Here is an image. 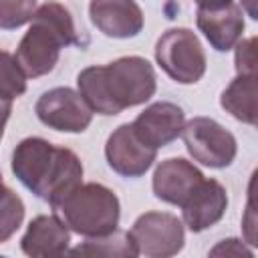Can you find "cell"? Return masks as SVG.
<instances>
[{
    "label": "cell",
    "instance_id": "25",
    "mask_svg": "<svg viewBox=\"0 0 258 258\" xmlns=\"http://www.w3.org/2000/svg\"><path fill=\"white\" fill-rule=\"evenodd\" d=\"M0 185H4V183H2V173H0Z\"/></svg>",
    "mask_w": 258,
    "mask_h": 258
},
{
    "label": "cell",
    "instance_id": "16",
    "mask_svg": "<svg viewBox=\"0 0 258 258\" xmlns=\"http://www.w3.org/2000/svg\"><path fill=\"white\" fill-rule=\"evenodd\" d=\"M220 107L234 119L256 125V77L236 75L220 95Z\"/></svg>",
    "mask_w": 258,
    "mask_h": 258
},
{
    "label": "cell",
    "instance_id": "20",
    "mask_svg": "<svg viewBox=\"0 0 258 258\" xmlns=\"http://www.w3.org/2000/svg\"><path fill=\"white\" fill-rule=\"evenodd\" d=\"M38 4L34 0H0V28L14 30L32 20Z\"/></svg>",
    "mask_w": 258,
    "mask_h": 258
},
{
    "label": "cell",
    "instance_id": "5",
    "mask_svg": "<svg viewBox=\"0 0 258 258\" xmlns=\"http://www.w3.org/2000/svg\"><path fill=\"white\" fill-rule=\"evenodd\" d=\"M155 60L161 71L179 85H194L206 75V52L198 34L189 28H167L155 42Z\"/></svg>",
    "mask_w": 258,
    "mask_h": 258
},
{
    "label": "cell",
    "instance_id": "7",
    "mask_svg": "<svg viewBox=\"0 0 258 258\" xmlns=\"http://www.w3.org/2000/svg\"><path fill=\"white\" fill-rule=\"evenodd\" d=\"M129 234L145 258H173L185 244L183 222L169 212L141 214Z\"/></svg>",
    "mask_w": 258,
    "mask_h": 258
},
{
    "label": "cell",
    "instance_id": "1",
    "mask_svg": "<svg viewBox=\"0 0 258 258\" xmlns=\"http://www.w3.org/2000/svg\"><path fill=\"white\" fill-rule=\"evenodd\" d=\"M77 89L93 113L119 115L147 103L157 89L151 62L143 56H119L107 64H91L77 75Z\"/></svg>",
    "mask_w": 258,
    "mask_h": 258
},
{
    "label": "cell",
    "instance_id": "6",
    "mask_svg": "<svg viewBox=\"0 0 258 258\" xmlns=\"http://www.w3.org/2000/svg\"><path fill=\"white\" fill-rule=\"evenodd\" d=\"M181 139L194 161L212 169L232 165L238 153L236 137L212 117H191L185 121Z\"/></svg>",
    "mask_w": 258,
    "mask_h": 258
},
{
    "label": "cell",
    "instance_id": "10",
    "mask_svg": "<svg viewBox=\"0 0 258 258\" xmlns=\"http://www.w3.org/2000/svg\"><path fill=\"white\" fill-rule=\"evenodd\" d=\"M105 159L109 167L123 177H141L157 159V151L147 147L133 131L131 123H123L107 137Z\"/></svg>",
    "mask_w": 258,
    "mask_h": 258
},
{
    "label": "cell",
    "instance_id": "9",
    "mask_svg": "<svg viewBox=\"0 0 258 258\" xmlns=\"http://www.w3.org/2000/svg\"><path fill=\"white\" fill-rule=\"evenodd\" d=\"M196 24L218 52L232 50L244 32V12L236 2H202L196 8Z\"/></svg>",
    "mask_w": 258,
    "mask_h": 258
},
{
    "label": "cell",
    "instance_id": "21",
    "mask_svg": "<svg viewBox=\"0 0 258 258\" xmlns=\"http://www.w3.org/2000/svg\"><path fill=\"white\" fill-rule=\"evenodd\" d=\"M208 258H256L252 248L246 246L244 240L240 238H224L220 242H216L210 252Z\"/></svg>",
    "mask_w": 258,
    "mask_h": 258
},
{
    "label": "cell",
    "instance_id": "11",
    "mask_svg": "<svg viewBox=\"0 0 258 258\" xmlns=\"http://www.w3.org/2000/svg\"><path fill=\"white\" fill-rule=\"evenodd\" d=\"M185 123L183 109L169 101H157L145 107L131 123L135 135L151 149H161L181 135Z\"/></svg>",
    "mask_w": 258,
    "mask_h": 258
},
{
    "label": "cell",
    "instance_id": "3",
    "mask_svg": "<svg viewBox=\"0 0 258 258\" xmlns=\"http://www.w3.org/2000/svg\"><path fill=\"white\" fill-rule=\"evenodd\" d=\"M89 40L81 38L67 6L44 2L38 4L28 30L16 46L14 58L26 79H38L54 71L64 46L85 48Z\"/></svg>",
    "mask_w": 258,
    "mask_h": 258
},
{
    "label": "cell",
    "instance_id": "2",
    "mask_svg": "<svg viewBox=\"0 0 258 258\" xmlns=\"http://www.w3.org/2000/svg\"><path fill=\"white\" fill-rule=\"evenodd\" d=\"M14 177L52 210L83 183V163L69 147H56L42 137L22 139L10 161Z\"/></svg>",
    "mask_w": 258,
    "mask_h": 258
},
{
    "label": "cell",
    "instance_id": "4",
    "mask_svg": "<svg viewBox=\"0 0 258 258\" xmlns=\"http://www.w3.org/2000/svg\"><path fill=\"white\" fill-rule=\"evenodd\" d=\"M54 212L71 232L85 238H99L117 230L121 204L113 189L91 181L73 189Z\"/></svg>",
    "mask_w": 258,
    "mask_h": 258
},
{
    "label": "cell",
    "instance_id": "19",
    "mask_svg": "<svg viewBox=\"0 0 258 258\" xmlns=\"http://www.w3.org/2000/svg\"><path fill=\"white\" fill-rule=\"evenodd\" d=\"M26 93V75L16 62L14 54L0 50V97L14 101Z\"/></svg>",
    "mask_w": 258,
    "mask_h": 258
},
{
    "label": "cell",
    "instance_id": "24",
    "mask_svg": "<svg viewBox=\"0 0 258 258\" xmlns=\"http://www.w3.org/2000/svg\"><path fill=\"white\" fill-rule=\"evenodd\" d=\"M58 258H85V256H83V252H81V248H79V246H73V248L69 246V248L58 256Z\"/></svg>",
    "mask_w": 258,
    "mask_h": 258
},
{
    "label": "cell",
    "instance_id": "13",
    "mask_svg": "<svg viewBox=\"0 0 258 258\" xmlns=\"http://www.w3.org/2000/svg\"><path fill=\"white\" fill-rule=\"evenodd\" d=\"M228 208V191L218 179H204L181 206V222L191 232H204L218 224Z\"/></svg>",
    "mask_w": 258,
    "mask_h": 258
},
{
    "label": "cell",
    "instance_id": "17",
    "mask_svg": "<svg viewBox=\"0 0 258 258\" xmlns=\"http://www.w3.org/2000/svg\"><path fill=\"white\" fill-rule=\"evenodd\" d=\"M85 258H139L135 240L125 230H115L107 236L87 238L77 244Z\"/></svg>",
    "mask_w": 258,
    "mask_h": 258
},
{
    "label": "cell",
    "instance_id": "12",
    "mask_svg": "<svg viewBox=\"0 0 258 258\" xmlns=\"http://www.w3.org/2000/svg\"><path fill=\"white\" fill-rule=\"evenodd\" d=\"M204 179V173L191 161L183 157H169L155 167L151 187L157 200L181 208Z\"/></svg>",
    "mask_w": 258,
    "mask_h": 258
},
{
    "label": "cell",
    "instance_id": "18",
    "mask_svg": "<svg viewBox=\"0 0 258 258\" xmlns=\"http://www.w3.org/2000/svg\"><path fill=\"white\" fill-rule=\"evenodd\" d=\"M24 212L26 208L22 198L14 189L0 185V244L8 242L16 234L24 222Z\"/></svg>",
    "mask_w": 258,
    "mask_h": 258
},
{
    "label": "cell",
    "instance_id": "22",
    "mask_svg": "<svg viewBox=\"0 0 258 258\" xmlns=\"http://www.w3.org/2000/svg\"><path fill=\"white\" fill-rule=\"evenodd\" d=\"M256 36L240 40L234 52L236 75H254L256 77Z\"/></svg>",
    "mask_w": 258,
    "mask_h": 258
},
{
    "label": "cell",
    "instance_id": "26",
    "mask_svg": "<svg viewBox=\"0 0 258 258\" xmlns=\"http://www.w3.org/2000/svg\"><path fill=\"white\" fill-rule=\"evenodd\" d=\"M0 258H6V256H0Z\"/></svg>",
    "mask_w": 258,
    "mask_h": 258
},
{
    "label": "cell",
    "instance_id": "14",
    "mask_svg": "<svg viewBox=\"0 0 258 258\" xmlns=\"http://www.w3.org/2000/svg\"><path fill=\"white\" fill-rule=\"evenodd\" d=\"M71 246V230L56 214H40L30 220L20 250L26 258H58Z\"/></svg>",
    "mask_w": 258,
    "mask_h": 258
},
{
    "label": "cell",
    "instance_id": "8",
    "mask_svg": "<svg viewBox=\"0 0 258 258\" xmlns=\"http://www.w3.org/2000/svg\"><path fill=\"white\" fill-rule=\"evenodd\" d=\"M34 113L42 125L62 133H83L93 121V111L71 87L44 91L34 105Z\"/></svg>",
    "mask_w": 258,
    "mask_h": 258
},
{
    "label": "cell",
    "instance_id": "23",
    "mask_svg": "<svg viewBox=\"0 0 258 258\" xmlns=\"http://www.w3.org/2000/svg\"><path fill=\"white\" fill-rule=\"evenodd\" d=\"M10 113H12V101L0 97V139L4 135V127H6V121H8Z\"/></svg>",
    "mask_w": 258,
    "mask_h": 258
},
{
    "label": "cell",
    "instance_id": "15",
    "mask_svg": "<svg viewBox=\"0 0 258 258\" xmlns=\"http://www.w3.org/2000/svg\"><path fill=\"white\" fill-rule=\"evenodd\" d=\"M89 16L97 30L109 38H133L143 28V12L135 2H91Z\"/></svg>",
    "mask_w": 258,
    "mask_h": 258
}]
</instances>
